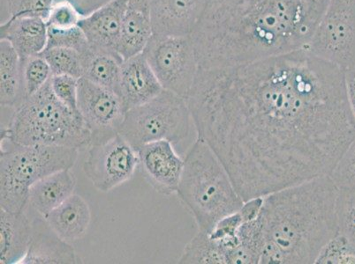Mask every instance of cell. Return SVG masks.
<instances>
[{
    "label": "cell",
    "mask_w": 355,
    "mask_h": 264,
    "mask_svg": "<svg viewBox=\"0 0 355 264\" xmlns=\"http://www.w3.org/2000/svg\"><path fill=\"white\" fill-rule=\"evenodd\" d=\"M186 100L244 201L330 176L355 135L345 70L306 49L199 68Z\"/></svg>",
    "instance_id": "obj_1"
},
{
    "label": "cell",
    "mask_w": 355,
    "mask_h": 264,
    "mask_svg": "<svg viewBox=\"0 0 355 264\" xmlns=\"http://www.w3.org/2000/svg\"><path fill=\"white\" fill-rule=\"evenodd\" d=\"M329 0H208L191 35L199 67L243 66L309 46Z\"/></svg>",
    "instance_id": "obj_2"
},
{
    "label": "cell",
    "mask_w": 355,
    "mask_h": 264,
    "mask_svg": "<svg viewBox=\"0 0 355 264\" xmlns=\"http://www.w3.org/2000/svg\"><path fill=\"white\" fill-rule=\"evenodd\" d=\"M340 189L330 176L263 196L266 245L260 263L312 264L338 234Z\"/></svg>",
    "instance_id": "obj_3"
},
{
    "label": "cell",
    "mask_w": 355,
    "mask_h": 264,
    "mask_svg": "<svg viewBox=\"0 0 355 264\" xmlns=\"http://www.w3.org/2000/svg\"><path fill=\"white\" fill-rule=\"evenodd\" d=\"M177 195L191 212L198 229L207 233L244 204L220 160L198 138L184 160Z\"/></svg>",
    "instance_id": "obj_4"
},
{
    "label": "cell",
    "mask_w": 355,
    "mask_h": 264,
    "mask_svg": "<svg viewBox=\"0 0 355 264\" xmlns=\"http://www.w3.org/2000/svg\"><path fill=\"white\" fill-rule=\"evenodd\" d=\"M50 80L40 91L16 106L10 124L1 130V142L15 146L46 144L78 150L90 146L92 135L82 115L56 97Z\"/></svg>",
    "instance_id": "obj_5"
},
{
    "label": "cell",
    "mask_w": 355,
    "mask_h": 264,
    "mask_svg": "<svg viewBox=\"0 0 355 264\" xmlns=\"http://www.w3.org/2000/svg\"><path fill=\"white\" fill-rule=\"evenodd\" d=\"M1 148L0 196L2 210L21 212L28 205L31 187L51 173L71 169L78 159L76 148L33 144Z\"/></svg>",
    "instance_id": "obj_6"
},
{
    "label": "cell",
    "mask_w": 355,
    "mask_h": 264,
    "mask_svg": "<svg viewBox=\"0 0 355 264\" xmlns=\"http://www.w3.org/2000/svg\"><path fill=\"white\" fill-rule=\"evenodd\" d=\"M192 122L187 100L164 89L151 101L128 109L119 134L137 151L155 141L174 144L189 136Z\"/></svg>",
    "instance_id": "obj_7"
},
{
    "label": "cell",
    "mask_w": 355,
    "mask_h": 264,
    "mask_svg": "<svg viewBox=\"0 0 355 264\" xmlns=\"http://www.w3.org/2000/svg\"><path fill=\"white\" fill-rule=\"evenodd\" d=\"M144 54L163 88L187 99L200 68L191 35H153Z\"/></svg>",
    "instance_id": "obj_8"
},
{
    "label": "cell",
    "mask_w": 355,
    "mask_h": 264,
    "mask_svg": "<svg viewBox=\"0 0 355 264\" xmlns=\"http://www.w3.org/2000/svg\"><path fill=\"white\" fill-rule=\"evenodd\" d=\"M306 50L345 69L355 64V0H329Z\"/></svg>",
    "instance_id": "obj_9"
},
{
    "label": "cell",
    "mask_w": 355,
    "mask_h": 264,
    "mask_svg": "<svg viewBox=\"0 0 355 264\" xmlns=\"http://www.w3.org/2000/svg\"><path fill=\"white\" fill-rule=\"evenodd\" d=\"M89 148L83 170L98 191H111L133 178L139 167L138 153L121 135Z\"/></svg>",
    "instance_id": "obj_10"
},
{
    "label": "cell",
    "mask_w": 355,
    "mask_h": 264,
    "mask_svg": "<svg viewBox=\"0 0 355 264\" xmlns=\"http://www.w3.org/2000/svg\"><path fill=\"white\" fill-rule=\"evenodd\" d=\"M78 109L92 135L90 146L119 134L128 111L118 93L85 78L79 79Z\"/></svg>",
    "instance_id": "obj_11"
},
{
    "label": "cell",
    "mask_w": 355,
    "mask_h": 264,
    "mask_svg": "<svg viewBox=\"0 0 355 264\" xmlns=\"http://www.w3.org/2000/svg\"><path fill=\"white\" fill-rule=\"evenodd\" d=\"M139 167L144 178L163 195L177 193L182 178L184 160L167 140L144 144L137 150Z\"/></svg>",
    "instance_id": "obj_12"
},
{
    "label": "cell",
    "mask_w": 355,
    "mask_h": 264,
    "mask_svg": "<svg viewBox=\"0 0 355 264\" xmlns=\"http://www.w3.org/2000/svg\"><path fill=\"white\" fill-rule=\"evenodd\" d=\"M208 0H150L153 35L189 37L201 20Z\"/></svg>",
    "instance_id": "obj_13"
},
{
    "label": "cell",
    "mask_w": 355,
    "mask_h": 264,
    "mask_svg": "<svg viewBox=\"0 0 355 264\" xmlns=\"http://www.w3.org/2000/svg\"><path fill=\"white\" fill-rule=\"evenodd\" d=\"M128 2V0H114L80 20L79 27L93 50L121 57L119 45Z\"/></svg>",
    "instance_id": "obj_14"
},
{
    "label": "cell",
    "mask_w": 355,
    "mask_h": 264,
    "mask_svg": "<svg viewBox=\"0 0 355 264\" xmlns=\"http://www.w3.org/2000/svg\"><path fill=\"white\" fill-rule=\"evenodd\" d=\"M163 90L144 53L122 62L121 97L127 111L151 101Z\"/></svg>",
    "instance_id": "obj_15"
},
{
    "label": "cell",
    "mask_w": 355,
    "mask_h": 264,
    "mask_svg": "<svg viewBox=\"0 0 355 264\" xmlns=\"http://www.w3.org/2000/svg\"><path fill=\"white\" fill-rule=\"evenodd\" d=\"M153 37L150 0H128L122 21L119 56L125 60L143 53Z\"/></svg>",
    "instance_id": "obj_16"
},
{
    "label": "cell",
    "mask_w": 355,
    "mask_h": 264,
    "mask_svg": "<svg viewBox=\"0 0 355 264\" xmlns=\"http://www.w3.org/2000/svg\"><path fill=\"white\" fill-rule=\"evenodd\" d=\"M32 225L31 243L21 264L80 263L73 247L61 239L43 217L35 218Z\"/></svg>",
    "instance_id": "obj_17"
},
{
    "label": "cell",
    "mask_w": 355,
    "mask_h": 264,
    "mask_svg": "<svg viewBox=\"0 0 355 264\" xmlns=\"http://www.w3.org/2000/svg\"><path fill=\"white\" fill-rule=\"evenodd\" d=\"M0 40L9 41L21 60L40 55L48 44L46 21L40 18L10 17L0 25Z\"/></svg>",
    "instance_id": "obj_18"
},
{
    "label": "cell",
    "mask_w": 355,
    "mask_h": 264,
    "mask_svg": "<svg viewBox=\"0 0 355 264\" xmlns=\"http://www.w3.org/2000/svg\"><path fill=\"white\" fill-rule=\"evenodd\" d=\"M0 218V263H21L33 234L32 220L25 211L11 212L2 209Z\"/></svg>",
    "instance_id": "obj_19"
},
{
    "label": "cell",
    "mask_w": 355,
    "mask_h": 264,
    "mask_svg": "<svg viewBox=\"0 0 355 264\" xmlns=\"http://www.w3.org/2000/svg\"><path fill=\"white\" fill-rule=\"evenodd\" d=\"M76 178L71 169L61 170L44 177L31 187L30 205L44 218L74 194Z\"/></svg>",
    "instance_id": "obj_20"
},
{
    "label": "cell",
    "mask_w": 355,
    "mask_h": 264,
    "mask_svg": "<svg viewBox=\"0 0 355 264\" xmlns=\"http://www.w3.org/2000/svg\"><path fill=\"white\" fill-rule=\"evenodd\" d=\"M61 239L71 243L80 239L88 232L92 211L82 196L73 194L44 218Z\"/></svg>",
    "instance_id": "obj_21"
},
{
    "label": "cell",
    "mask_w": 355,
    "mask_h": 264,
    "mask_svg": "<svg viewBox=\"0 0 355 264\" xmlns=\"http://www.w3.org/2000/svg\"><path fill=\"white\" fill-rule=\"evenodd\" d=\"M0 103L14 107L24 100L22 91L21 59L8 41L0 40Z\"/></svg>",
    "instance_id": "obj_22"
},
{
    "label": "cell",
    "mask_w": 355,
    "mask_h": 264,
    "mask_svg": "<svg viewBox=\"0 0 355 264\" xmlns=\"http://www.w3.org/2000/svg\"><path fill=\"white\" fill-rule=\"evenodd\" d=\"M82 59L83 78L121 96V64L124 61L121 57L92 49Z\"/></svg>",
    "instance_id": "obj_23"
},
{
    "label": "cell",
    "mask_w": 355,
    "mask_h": 264,
    "mask_svg": "<svg viewBox=\"0 0 355 264\" xmlns=\"http://www.w3.org/2000/svg\"><path fill=\"white\" fill-rule=\"evenodd\" d=\"M180 263L225 264L224 254L220 247L211 239L207 232L198 233L186 245Z\"/></svg>",
    "instance_id": "obj_24"
},
{
    "label": "cell",
    "mask_w": 355,
    "mask_h": 264,
    "mask_svg": "<svg viewBox=\"0 0 355 264\" xmlns=\"http://www.w3.org/2000/svg\"><path fill=\"white\" fill-rule=\"evenodd\" d=\"M41 56L49 64L53 75H69L77 79L83 77L82 55L69 48H46Z\"/></svg>",
    "instance_id": "obj_25"
},
{
    "label": "cell",
    "mask_w": 355,
    "mask_h": 264,
    "mask_svg": "<svg viewBox=\"0 0 355 264\" xmlns=\"http://www.w3.org/2000/svg\"><path fill=\"white\" fill-rule=\"evenodd\" d=\"M53 77V73L41 55L21 60L22 91L24 99L40 91Z\"/></svg>",
    "instance_id": "obj_26"
},
{
    "label": "cell",
    "mask_w": 355,
    "mask_h": 264,
    "mask_svg": "<svg viewBox=\"0 0 355 264\" xmlns=\"http://www.w3.org/2000/svg\"><path fill=\"white\" fill-rule=\"evenodd\" d=\"M330 177L341 191H355V135L342 153Z\"/></svg>",
    "instance_id": "obj_27"
},
{
    "label": "cell",
    "mask_w": 355,
    "mask_h": 264,
    "mask_svg": "<svg viewBox=\"0 0 355 264\" xmlns=\"http://www.w3.org/2000/svg\"><path fill=\"white\" fill-rule=\"evenodd\" d=\"M83 15L70 0H55L46 19L48 30H66L78 27Z\"/></svg>",
    "instance_id": "obj_28"
},
{
    "label": "cell",
    "mask_w": 355,
    "mask_h": 264,
    "mask_svg": "<svg viewBox=\"0 0 355 264\" xmlns=\"http://www.w3.org/2000/svg\"><path fill=\"white\" fill-rule=\"evenodd\" d=\"M318 264H355V249L338 233L325 245L315 261Z\"/></svg>",
    "instance_id": "obj_29"
},
{
    "label": "cell",
    "mask_w": 355,
    "mask_h": 264,
    "mask_svg": "<svg viewBox=\"0 0 355 264\" xmlns=\"http://www.w3.org/2000/svg\"><path fill=\"white\" fill-rule=\"evenodd\" d=\"M338 233L355 249V191H341L337 205Z\"/></svg>",
    "instance_id": "obj_30"
},
{
    "label": "cell",
    "mask_w": 355,
    "mask_h": 264,
    "mask_svg": "<svg viewBox=\"0 0 355 264\" xmlns=\"http://www.w3.org/2000/svg\"><path fill=\"white\" fill-rule=\"evenodd\" d=\"M63 47L78 51L82 57L92 50L84 35L82 28L78 27L66 30H48V44L46 48Z\"/></svg>",
    "instance_id": "obj_31"
},
{
    "label": "cell",
    "mask_w": 355,
    "mask_h": 264,
    "mask_svg": "<svg viewBox=\"0 0 355 264\" xmlns=\"http://www.w3.org/2000/svg\"><path fill=\"white\" fill-rule=\"evenodd\" d=\"M79 79L69 75H53L50 80L51 89L56 97L74 111H79Z\"/></svg>",
    "instance_id": "obj_32"
},
{
    "label": "cell",
    "mask_w": 355,
    "mask_h": 264,
    "mask_svg": "<svg viewBox=\"0 0 355 264\" xmlns=\"http://www.w3.org/2000/svg\"><path fill=\"white\" fill-rule=\"evenodd\" d=\"M55 0H8L11 17H34L46 21Z\"/></svg>",
    "instance_id": "obj_33"
},
{
    "label": "cell",
    "mask_w": 355,
    "mask_h": 264,
    "mask_svg": "<svg viewBox=\"0 0 355 264\" xmlns=\"http://www.w3.org/2000/svg\"><path fill=\"white\" fill-rule=\"evenodd\" d=\"M70 1L78 9L83 17H85L114 0H70Z\"/></svg>",
    "instance_id": "obj_34"
},
{
    "label": "cell",
    "mask_w": 355,
    "mask_h": 264,
    "mask_svg": "<svg viewBox=\"0 0 355 264\" xmlns=\"http://www.w3.org/2000/svg\"><path fill=\"white\" fill-rule=\"evenodd\" d=\"M345 84L348 102L355 122V64L345 70Z\"/></svg>",
    "instance_id": "obj_35"
}]
</instances>
